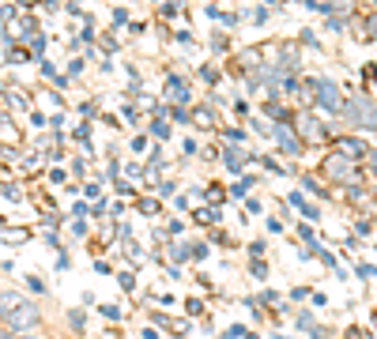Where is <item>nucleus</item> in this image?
Wrapping results in <instances>:
<instances>
[{"mask_svg": "<svg viewBox=\"0 0 377 339\" xmlns=\"http://www.w3.org/2000/svg\"><path fill=\"white\" fill-rule=\"evenodd\" d=\"M0 324L15 336H34V332H42L45 317L34 298L20 294V290H0Z\"/></svg>", "mask_w": 377, "mask_h": 339, "instance_id": "f257e3e1", "label": "nucleus"}, {"mask_svg": "<svg viewBox=\"0 0 377 339\" xmlns=\"http://www.w3.org/2000/svg\"><path fill=\"white\" fill-rule=\"evenodd\" d=\"M170 106H189L192 102V84L189 76H178V72H167V87H162Z\"/></svg>", "mask_w": 377, "mask_h": 339, "instance_id": "f03ea898", "label": "nucleus"}, {"mask_svg": "<svg viewBox=\"0 0 377 339\" xmlns=\"http://www.w3.org/2000/svg\"><path fill=\"white\" fill-rule=\"evenodd\" d=\"M325 178L336 181V185H351V181H355V162L332 151V155L325 159Z\"/></svg>", "mask_w": 377, "mask_h": 339, "instance_id": "7ed1b4c3", "label": "nucleus"}, {"mask_svg": "<svg viewBox=\"0 0 377 339\" xmlns=\"http://www.w3.org/2000/svg\"><path fill=\"white\" fill-rule=\"evenodd\" d=\"M272 140L279 143L283 155H302L306 151V140L294 132V125H272Z\"/></svg>", "mask_w": 377, "mask_h": 339, "instance_id": "20e7f679", "label": "nucleus"}, {"mask_svg": "<svg viewBox=\"0 0 377 339\" xmlns=\"http://www.w3.org/2000/svg\"><path fill=\"white\" fill-rule=\"evenodd\" d=\"M0 102H8V106L15 109V113H31V106H34V95H23V84L8 79V84L0 87Z\"/></svg>", "mask_w": 377, "mask_h": 339, "instance_id": "39448f33", "label": "nucleus"}, {"mask_svg": "<svg viewBox=\"0 0 377 339\" xmlns=\"http://www.w3.org/2000/svg\"><path fill=\"white\" fill-rule=\"evenodd\" d=\"M151 324L167 328V332L178 336V339H185V336L192 332V320H189V317H170L167 309H151Z\"/></svg>", "mask_w": 377, "mask_h": 339, "instance_id": "423d86ee", "label": "nucleus"}, {"mask_svg": "<svg viewBox=\"0 0 377 339\" xmlns=\"http://www.w3.org/2000/svg\"><path fill=\"white\" fill-rule=\"evenodd\" d=\"M317 106L328 109V113H339V109H344V95H339V87L328 84V79H317Z\"/></svg>", "mask_w": 377, "mask_h": 339, "instance_id": "0eeeda50", "label": "nucleus"}, {"mask_svg": "<svg viewBox=\"0 0 377 339\" xmlns=\"http://www.w3.org/2000/svg\"><path fill=\"white\" fill-rule=\"evenodd\" d=\"M20 140H23L20 125L12 121V113H4V109H0V148H20Z\"/></svg>", "mask_w": 377, "mask_h": 339, "instance_id": "6e6552de", "label": "nucleus"}, {"mask_svg": "<svg viewBox=\"0 0 377 339\" xmlns=\"http://www.w3.org/2000/svg\"><path fill=\"white\" fill-rule=\"evenodd\" d=\"M189 117H192V125H200V128H204V132H215V109H211V98H208V102H197V106H192L189 109Z\"/></svg>", "mask_w": 377, "mask_h": 339, "instance_id": "1a4fd4ad", "label": "nucleus"}, {"mask_svg": "<svg viewBox=\"0 0 377 339\" xmlns=\"http://www.w3.org/2000/svg\"><path fill=\"white\" fill-rule=\"evenodd\" d=\"M336 155H344V159H362V155H366V143L362 140H358V136H336Z\"/></svg>", "mask_w": 377, "mask_h": 339, "instance_id": "9d476101", "label": "nucleus"}, {"mask_svg": "<svg viewBox=\"0 0 377 339\" xmlns=\"http://www.w3.org/2000/svg\"><path fill=\"white\" fill-rule=\"evenodd\" d=\"M136 212L144 219H159L162 215V200L159 196H136Z\"/></svg>", "mask_w": 377, "mask_h": 339, "instance_id": "9b49d317", "label": "nucleus"}, {"mask_svg": "<svg viewBox=\"0 0 377 339\" xmlns=\"http://www.w3.org/2000/svg\"><path fill=\"white\" fill-rule=\"evenodd\" d=\"M167 256L174 260V268H178V264H189L192 256H189V242H178V237H170L167 242Z\"/></svg>", "mask_w": 377, "mask_h": 339, "instance_id": "f8f14e48", "label": "nucleus"}, {"mask_svg": "<svg viewBox=\"0 0 377 339\" xmlns=\"http://www.w3.org/2000/svg\"><path fill=\"white\" fill-rule=\"evenodd\" d=\"M147 136H151V140H159V143H167L170 140V121H167V117H151Z\"/></svg>", "mask_w": 377, "mask_h": 339, "instance_id": "ddd939ff", "label": "nucleus"}, {"mask_svg": "<svg viewBox=\"0 0 377 339\" xmlns=\"http://www.w3.org/2000/svg\"><path fill=\"white\" fill-rule=\"evenodd\" d=\"M64 320H68V328H72L76 336L87 332V309H68V313H64Z\"/></svg>", "mask_w": 377, "mask_h": 339, "instance_id": "4468645a", "label": "nucleus"}, {"mask_svg": "<svg viewBox=\"0 0 377 339\" xmlns=\"http://www.w3.org/2000/svg\"><path fill=\"white\" fill-rule=\"evenodd\" d=\"M192 223H197V226H211V223H219V207H211V204L197 207V212H192Z\"/></svg>", "mask_w": 377, "mask_h": 339, "instance_id": "2eb2a0df", "label": "nucleus"}, {"mask_svg": "<svg viewBox=\"0 0 377 339\" xmlns=\"http://www.w3.org/2000/svg\"><path fill=\"white\" fill-rule=\"evenodd\" d=\"M208 45H211V53H215V57H223V53L231 49V34H226V31H211Z\"/></svg>", "mask_w": 377, "mask_h": 339, "instance_id": "dca6fc26", "label": "nucleus"}, {"mask_svg": "<svg viewBox=\"0 0 377 339\" xmlns=\"http://www.w3.org/2000/svg\"><path fill=\"white\" fill-rule=\"evenodd\" d=\"M8 64H26V61H34L31 57V49H26V45H20V42H12L8 45V57H4Z\"/></svg>", "mask_w": 377, "mask_h": 339, "instance_id": "f3484780", "label": "nucleus"}, {"mask_svg": "<svg viewBox=\"0 0 377 339\" xmlns=\"http://www.w3.org/2000/svg\"><path fill=\"white\" fill-rule=\"evenodd\" d=\"M0 230H4V242L8 245H20V242L31 237V226H0Z\"/></svg>", "mask_w": 377, "mask_h": 339, "instance_id": "a211bd4d", "label": "nucleus"}, {"mask_svg": "<svg viewBox=\"0 0 377 339\" xmlns=\"http://www.w3.org/2000/svg\"><path fill=\"white\" fill-rule=\"evenodd\" d=\"M167 121L185 128V125H192V117H189V109H185V106H167Z\"/></svg>", "mask_w": 377, "mask_h": 339, "instance_id": "6ab92c4d", "label": "nucleus"}, {"mask_svg": "<svg viewBox=\"0 0 377 339\" xmlns=\"http://www.w3.org/2000/svg\"><path fill=\"white\" fill-rule=\"evenodd\" d=\"M200 79H204L208 87H219V84H223V72H219L215 64L208 61V64H200Z\"/></svg>", "mask_w": 377, "mask_h": 339, "instance_id": "aec40b11", "label": "nucleus"}, {"mask_svg": "<svg viewBox=\"0 0 377 339\" xmlns=\"http://www.w3.org/2000/svg\"><path fill=\"white\" fill-rule=\"evenodd\" d=\"M291 204H294V207H298V212H302V215H306V219H317V207H314V204H309V200H306V196H302V192H291Z\"/></svg>", "mask_w": 377, "mask_h": 339, "instance_id": "412c9836", "label": "nucleus"}, {"mask_svg": "<svg viewBox=\"0 0 377 339\" xmlns=\"http://www.w3.org/2000/svg\"><path fill=\"white\" fill-rule=\"evenodd\" d=\"M253 185H256V178H253V173H242V178H238L234 185H231V196H245V192H249Z\"/></svg>", "mask_w": 377, "mask_h": 339, "instance_id": "4be33fe9", "label": "nucleus"}, {"mask_svg": "<svg viewBox=\"0 0 377 339\" xmlns=\"http://www.w3.org/2000/svg\"><path fill=\"white\" fill-rule=\"evenodd\" d=\"M204 200H208L211 207H219V204L226 200V189H223V185H204Z\"/></svg>", "mask_w": 377, "mask_h": 339, "instance_id": "5701e85b", "label": "nucleus"}, {"mask_svg": "<svg viewBox=\"0 0 377 339\" xmlns=\"http://www.w3.org/2000/svg\"><path fill=\"white\" fill-rule=\"evenodd\" d=\"M208 253H211V249H208V242H204V237H197V242H189V256H192V260H197V264H200V260H208Z\"/></svg>", "mask_w": 377, "mask_h": 339, "instance_id": "b1692460", "label": "nucleus"}, {"mask_svg": "<svg viewBox=\"0 0 377 339\" xmlns=\"http://www.w3.org/2000/svg\"><path fill=\"white\" fill-rule=\"evenodd\" d=\"M249 276L253 279H268V260H264V256H256V260H249Z\"/></svg>", "mask_w": 377, "mask_h": 339, "instance_id": "393cba45", "label": "nucleus"}, {"mask_svg": "<svg viewBox=\"0 0 377 339\" xmlns=\"http://www.w3.org/2000/svg\"><path fill=\"white\" fill-rule=\"evenodd\" d=\"M26 290H31V294H38V298L49 294V287H45V279H42V276H26Z\"/></svg>", "mask_w": 377, "mask_h": 339, "instance_id": "a878e982", "label": "nucleus"}, {"mask_svg": "<svg viewBox=\"0 0 377 339\" xmlns=\"http://www.w3.org/2000/svg\"><path fill=\"white\" fill-rule=\"evenodd\" d=\"M155 192H159V200H162V196H174V192H178V181H174V178L155 181Z\"/></svg>", "mask_w": 377, "mask_h": 339, "instance_id": "bb28decb", "label": "nucleus"}, {"mask_svg": "<svg viewBox=\"0 0 377 339\" xmlns=\"http://www.w3.org/2000/svg\"><path fill=\"white\" fill-rule=\"evenodd\" d=\"M185 313H189V317H204V313H208L204 298H185Z\"/></svg>", "mask_w": 377, "mask_h": 339, "instance_id": "cd10ccee", "label": "nucleus"}, {"mask_svg": "<svg viewBox=\"0 0 377 339\" xmlns=\"http://www.w3.org/2000/svg\"><path fill=\"white\" fill-rule=\"evenodd\" d=\"M117 283H121V287L128 290V294H132V290H136V271H132V268H125V271H117Z\"/></svg>", "mask_w": 377, "mask_h": 339, "instance_id": "c85d7f7f", "label": "nucleus"}, {"mask_svg": "<svg viewBox=\"0 0 377 339\" xmlns=\"http://www.w3.org/2000/svg\"><path fill=\"white\" fill-rule=\"evenodd\" d=\"M0 192H4L8 200H23V189L15 185V181H0Z\"/></svg>", "mask_w": 377, "mask_h": 339, "instance_id": "c756f323", "label": "nucleus"}, {"mask_svg": "<svg viewBox=\"0 0 377 339\" xmlns=\"http://www.w3.org/2000/svg\"><path fill=\"white\" fill-rule=\"evenodd\" d=\"M181 8H185V4H181V0H167V4H162V12H159V15H162V19H174V15L181 12Z\"/></svg>", "mask_w": 377, "mask_h": 339, "instance_id": "7c9ffc66", "label": "nucleus"}, {"mask_svg": "<svg viewBox=\"0 0 377 339\" xmlns=\"http://www.w3.org/2000/svg\"><path fill=\"white\" fill-rule=\"evenodd\" d=\"M38 68H42V76H45V79H57V76H61L57 64H53L49 57H42V61H38Z\"/></svg>", "mask_w": 377, "mask_h": 339, "instance_id": "2f4dec72", "label": "nucleus"}, {"mask_svg": "<svg viewBox=\"0 0 377 339\" xmlns=\"http://www.w3.org/2000/svg\"><path fill=\"white\" fill-rule=\"evenodd\" d=\"M98 313H102V317L109 320V324H117V320L125 317V313H121V306H102V309H98Z\"/></svg>", "mask_w": 377, "mask_h": 339, "instance_id": "473e14b6", "label": "nucleus"}, {"mask_svg": "<svg viewBox=\"0 0 377 339\" xmlns=\"http://www.w3.org/2000/svg\"><path fill=\"white\" fill-rule=\"evenodd\" d=\"M294 324H298L302 332H309V328H314V313H309V309H302V313L294 317Z\"/></svg>", "mask_w": 377, "mask_h": 339, "instance_id": "72a5a7b5", "label": "nucleus"}, {"mask_svg": "<svg viewBox=\"0 0 377 339\" xmlns=\"http://www.w3.org/2000/svg\"><path fill=\"white\" fill-rule=\"evenodd\" d=\"M181 155H185V159H197V155H200V143H197V140H192V136H189V140L181 143Z\"/></svg>", "mask_w": 377, "mask_h": 339, "instance_id": "f704fd0d", "label": "nucleus"}, {"mask_svg": "<svg viewBox=\"0 0 377 339\" xmlns=\"http://www.w3.org/2000/svg\"><path fill=\"white\" fill-rule=\"evenodd\" d=\"M79 113H84V121H95V117H98V102H84V106H79Z\"/></svg>", "mask_w": 377, "mask_h": 339, "instance_id": "c9c22d12", "label": "nucleus"}, {"mask_svg": "<svg viewBox=\"0 0 377 339\" xmlns=\"http://www.w3.org/2000/svg\"><path fill=\"white\" fill-rule=\"evenodd\" d=\"M208 237H211L215 245H234V242H231V234H226V230H208Z\"/></svg>", "mask_w": 377, "mask_h": 339, "instance_id": "e433bc0d", "label": "nucleus"}, {"mask_svg": "<svg viewBox=\"0 0 377 339\" xmlns=\"http://www.w3.org/2000/svg\"><path fill=\"white\" fill-rule=\"evenodd\" d=\"M174 42H178V45H189V49L197 45V38H192L189 31H174Z\"/></svg>", "mask_w": 377, "mask_h": 339, "instance_id": "4c0bfd02", "label": "nucleus"}, {"mask_svg": "<svg viewBox=\"0 0 377 339\" xmlns=\"http://www.w3.org/2000/svg\"><path fill=\"white\" fill-rule=\"evenodd\" d=\"M72 268V256H68V249H57V271H68Z\"/></svg>", "mask_w": 377, "mask_h": 339, "instance_id": "58836bf2", "label": "nucleus"}, {"mask_svg": "<svg viewBox=\"0 0 377 339\" xmlns=\"http://www.w3.org/2000/svg\"><path fill=\"white\" fill-rule=\"evenodd\" d=\"M84 196H87V200H98V196H102V181H95V185H84Z\"/></svg>", "mask_w": 377, "mask_h": 339, "instance_id": "ea45409f", "label": "nucleus"}, {"mask_svg": "<svg viewBox=\"0 0 377 339\" xmlns=\"http://www.w3.org/2000/svg\"><path fill=\"white\" fill-rule=\"evenodd\" d=\"M181 230H185V223H181V219H170V223H167V237H178Z\"/></svg>", "mask_w": 377, "mask_h": 339, "instance_id": "a19ab883", "label": "nucleus"}, {"mask_svg": "<svg viewBox=\"0 0 377 339\" xmlns=\"http://www.w3.org/2000/svg\"><path fill=\"white\" fill-rule=\"evenodd\" d=\"M84 68H87V61H84V57H72V64H68V76H79Z\"/></svg>", "mask_w": 377, "mask_h": 339, "instance_id": "79ce46f5", "label": "nucleus"}, {"mask_svg": "<svg viewBox=\"0 0 377 339\" xmlns=\"http://www.w3.org/2000/svg\"><path fill=\"white\" fill-rule=\"evenodd\" d=\"M72 215H76V219L91 215V204H87V200H79V204H72Z\"/></svg>", "mask_w": 377, "mask_h": 339, "instance_id": "37998d69", "label": "nucleus"}, {"mask_svg": "<svg viewBox=\"0 0 377 339\" xmlns=\"http://www.w3.org/2000/svg\"><path fill=\"white\" fill-rule=\"evenodd\" d=\"M147 143H151V136H147V132H140V136L132 140V151H147Z\"/></svg>", "mask_w": 377, "mask_h": 339, "instance_id": "c03bdc74", "label": "nucleus"}, {"mask_svg": "<svg viewBox=\"0 0 377 339\" xmlns=\"http://www.w3.org/2000/svg\"><path fill=\"white\" fill-rule=\"evenodd\" d=\"M128 23V8H114V26H125Z\"/></svg>", "mask_w": 377, "mask_h": 339, "instance_id": "a18cd8bd", "label": "nucleus"}, {"mask_svg": "<svg viewBox=\"0 0 377 339\" xmlns=\"http://www.w3.org/2000/svg\"><path fill=\"white\" fill-rule=\"evenodd\" d=\"M264 249H268L264 242H249V260H256V256H264Z\"/></svg>", "mask_w": 377, "mask_h": 339, "instance_id": "49530a36", "label": "nucleus"}, {"mask_svg": "<svg viewBox=\"0 0 377 339\" xmlns=\"http://www.w3.org/2000/svg\"><path fill=\"white\" fill-rule=\"evenodd\" d=\"M261 301H264V306H275V301H283V294H275V290H264V294H261Z\"/></svg>", "mask_w": 377, "mask_h": 339, "instance_id": "de8ad7c7", "label": "nucleus"}, {"mask_svg": "<svg viewBox=\"0 0 377 339\" xmlns=\"http://www.w3.org/2000/svg\"><path fill=\"white\" fill-rule=\"evenodd\" d=\"M261 162H264V170H272V173H283V166H279V162H275V159H272V155H264V159H261Z\"/></svg>", "mask_w": 377, "mask_h": 339, "instance_id": "09e8293b", "label": "nucleus"}, {"mask_svg": "<svg viewBox=\"0 0 377 339\" xmlns=\"http://www.w3.org/2000/svg\"><path fill=\"white\" fill-rule=\"evenodd\" d=\"M64 178H68L64 170H49V185H64Z\"/></svg>", "mask_w": 377, "mask_h": 339, "instance_id": "8fccbe9b", "label": "nucleus"}, {"mask_svg": "<svg viewBox=\"0 0 377 339\" xmlns=\"http://www.w3.org/2000/svg\"><path fill=\"white\" fill-rule=\"evenodd\" d=\"M72 173H76V178H84V173H87V162L76 159V162H72Z\"/></svg>", "mask_w": 377, "mask_h": 339, "instance_id": "3c124183", "label": "nucleus"}, {"mask_svg": "<svg viewBox=\"0 0 377 339\" xmlns=\"http://www.w3.org/2000/svg\"><path fill=\"white\" fill-rule=\"evenodd\" d=\"M117 192H121V196H136V189L128 185V181H117Z\"/></svg>", "mask_w": 377, "mask_h": 339, "instance_id": "603ef678", "label": "nucleus"}, {"mask_svg": "<svg viewBox=\"0 0 377 339\" xmlns=\"http://www.w3.org/2000/svg\"><path fill=\"white\" fill-rule=\"evenodd\" d=\"M125 173H128V178H144V170L136 166V162H128V166H125Z\"/></svg>", "mask_w": 377, "mask_h": 339, "instance_id": "864d4df0", "label": "nucleus"}, {"mask_svg": "<svg viewBox=\"0 0 377 339\" xmlns=\"http://www.w3.org/2000/svg\"><path fill=\"white\" fill-rule=\"evenodd\" d=\"M72 234H76V237H87V223H84V219H79V223L72 226Z\"/></svg>", "mask_w": 377, "mask_h": 339, "instance_id": "5fc2aeb1", "label": "nucleus"}, {"mask_svg": "<svg viewBox=\"0 0 377 339\" xmlns=\"http://www.w3.org/2000/svg\"><path fill=\"white\" fill-rule=\"evenodd\" d=\"M95 271H98V276H109V271H114V268H109L106 260H95Z\"/></svg>", "mask_w": 377, "mask_h": 339, "instance_id": "6e6d98bb", "label": "nucleus"}, {"mask_svg": "<svg viewBox=\"0 0 377 339\" xmlns=\"http://www.w3.org/2000/svg\"><path fill=\"white\" fill-rule=\"evenodd\" d=\"M12 4H15V8H34L38 0H12Z\"/></svg>", "mask_w": 377, "mask_h": 339, "instance_id": "4d7b16f0", "label": "nucleus"}, {"mask_svg": "<svg viewBox=\"0 0 377 339\" xmlns=\"http://www.w3.org/2000/svg\"><path fill=\"white\" fill-rule=\"evenodd\" d=\"M98 339H117V328H106V332L98 336Z\"/></svg>", "mask_w": 377, "mask_h": 339, "instance_id": "13d9d810", "label": "nucleus"}, {"mask_svg": "<svg viewBox=\"0 0 377 339\" xmlns=\"http://www.w3.org/2000/svg\"><path fill=\"white\" fill-rule=\"evenodd\" d=\"M268 4H272V8H275V4H279V0H268Z\"/></svg>", "mask_w": 377, "mask_h": 339, "instance_id": "bf43d9fd", "label": "nucleus"}, {"mask_svg": "<svg viewBox=\"0 0 377 339\" xmlns=\"http://www.w3.org/2000/svg\"><path fill=\"white\" fill-rule=\"evenodd\" d=\"M4 332H8V328H0V336H4Z\"/></svg>", "mask_w": 377, "mask_h": 339, "instance_id": "052dcab7", "label": "nucleus"}]
</instances>
